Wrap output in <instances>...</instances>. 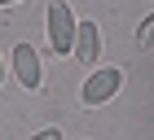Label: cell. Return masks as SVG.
Listing matches in <instances>:
<instances>
[{
	"label": "cell",
	"instance_id": "1",
	"mask_svg": "<svg viewBox=\"0 0 154 140\" xmlns=\"http://www.w3.org/2000/svg\"><path fill=\"white\" fill-rule=\"evenodd\" d=\"M119 88H123V66H93V74H88L84 88H79V101L88 105V109H97V105L115 101Z\"/></svg>",
	"mask_w": 154,
	"mask_h": 140
},
{
	"label": "cell",
	"instance_id": "2",
	"mask_svg": "<svg viewBox=\"0 0 154 140\" xmlns=\"http://www.w3.org/2000/svg\"><path fill=\"white\" fill-rule=\"evenodd\" d=\"M48 48L57 53V57H71V48H75V13L66 0H53L48 4Z\"/></svg>",
	"mask_w": 154,
	"mask_h": 140
},
{
	"label": "cell",
	"instance_id": "3",
	"mask_svg": "<svg viewBox=\"0 0 154 140\" xmlns=\"http://www.w3.org/2000/svg\"><path fill=\"white\" fill-rule=\"evenodd\" d=\"M13 79L22 83V92H40L44 88V70H40V53L31 44L13 48Z\"/></svg>",
	"mask_w": 154,
	"mask_h": 140
},
{
	"label": "cell",
	"instance_id": "4",
	"mask_svg": "<svg viewBox=\"0 0 154 140\" xmlns=\"http://www.w3.org/2000/svg\"><path fill=\"white\" fill-rule=\"evenodd\" d=\"M71 57H79V66L93 70L97 57H101V31H97V22L88 18V22H75V48H71Z\"/></svg>",
	"mask_w": 154,
	"mask_h": 140
},
{
	"label": "cell",
	"instance_id": "5",
	"mask_svg": "<svg viewBox=\"0 0 154 140\" xmlns=\"http://www.w3.org/2000/svg\"><path fill=\"white\" fill-rule=\"evenodd\" d=\"M137 44H145V48L154 44V13H150V18H145L141 26H137Z\"/></svg>",
	"mask_w": 154,
	"mask_h": 140
},
{
	"label": "cell",
	"instance_id": "6",
	"mask_svg": "<svg viewBox=\"0 0 154 140\" xmlns=\"http://www.w3.org/2000/svg\"><path fill=\"white\" fill-rule=\"evenodd\" d=\"M31 140H62V131H57V127H44V131H35Z\"/></svg>",
	"mask_w": 154,
	"mask_h": 140
},
{
	"label": "cell",
	"instance_id": "7",
	"mask_svg": "<svg viewBox=\"0 0 154 140\" xmlns=\"http://www.w3.org/2000/svg\"><path fill=\"white\" fill-rule=\"evenodd\" d=\"M0 83H5V61H0Z\"/></svg>",
	"mask_w": 154,
	"mask_h": 140
},
{
	"label": "cell",
	"instance_id": "8",
	"mask_svg": "<svg viewBox=\"0 0 154 140\" xmlns=\"http://www.w3.org/2000/svg\"><path fill=\"white\" fill-rule=\"evenodd\" d=\"M0 4H18V0H0Z\"/></svg>",
	"mask_w": 154,
	"mask_h": 140
}]
</instances>
